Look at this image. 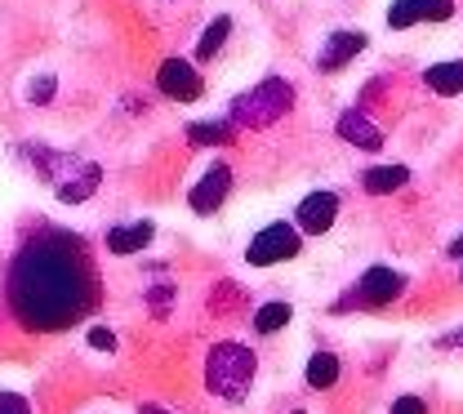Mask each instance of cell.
Returning <instances> with one entry per match:
<instances>
[{
	"label": "cell",
	"instance_id": "obj_13",
	"mask_svg": "<svg viewBox=\"0 0 463 414\" xmlns=\"http://www.w3.org/2000/svg\"><path fill=\"white\" fill-rule=\"evenodd\" d=\"M423 85H428L432 94H441V99L463 94V62H437V67H428V71H423Z\"/></svg>",
	"mask_w": 463,
	"mask_h": 414
},
{
	"label": "cell",
	"instance_id": "obj_6",
	"mask_svg": "<svg viewBox=\"0 0 463 414\" xmlns=\"http://www.w3.org/2000/svg\"><path fill=\"white\" fill-rule=\"evenodd\" d=\"M156 89H161L165 99H174V103H196L201 89H205V80H201V71H196L192 62L165 59L161 71H156Z\"/></svg>",
	"mask_w": 463,
	"mask_h": 414
},
{
	"label": "cell",
	"instance_id": "obj_2",
	"mask_svg": "<svg viewBox=\"0 0 463 414\" xmlns=\"http://www.w3.org/2000/svg\"><path fill=\"white\" fill-rule=\"evenodd\" d=\"M27 161H32V170L45 178L50 187H54L62 201H71V205H80V201H90L94 192H99V165H90V161H80V156H67V152H54V147H18Z\"/></svg>",
	"mask_w": 463,
	"mask_h": 414
},
{
	"label": "cell",
	"instance_id": "obj_22",
	"mask_svg": "<svg viewBox=\"0 0 463 414\" xmlns=\"http://www.w3.org/2000/svg\"><path fill=\"white\" fill-rule=\"evenodd\" d=\"M392 414H428V406H423L419 397H402V401L392 406Z\"/></svg>",
	"mask_w": 463,
	"mask_h": 414
},
{
	"label": "cell",
	"instance_id": "obj_16",
	"mask_svg": "<svg viewBox=\"0 0 463 414\" xmlns=\"http://www.w3.org/2000/svg\"><path fill=\"white\" fill-rule=\"evenodd\" d=\"M405 178H410L405 165H374V170H365V192H374V196L397 192V187H405Z\"/></svg>",
	"mask_w": 463,
	"mask_h": 414
},
{
	"label": "cell",
	"instance_id": "obj_11",
	"mask_svg": "<svg viewBox=\"0 0 463 414\" xmlns=\"http://www.w3.org/2000/svg\"><path fill=\"white\" fill-rule=\"evenodd\" d=\"M361 50H365V32H335V36L321 45L317 67H321V71H339V67H347Z\"/></svg>",
	"mask_w": 463,
	"mask_h": 414
},
{
	"label": "cell",
	"instance_id": "obj_8",
	"mask_svg": "<svg viewBox=\"0 0 463 414\" xmlns=\"http://www.w3.org/2000/svg\"><path fill=\"white\" fill-rule=\"evenodd\" d=\"M335 219H339V196L335 192H312V196H303V205L294 214V228L321 237V232L335 228Z\"/></svg>",
	"mask_w": 463,
	"mask_h": 414
},
{
	"label": "cell",
	"instance_id": "obj_19",
	"mask_svg": "<svg viewBox=\"0 0 463 414\" xmlns=\"http://www.w3.org/2000/svg\"><path fill=\"white\" fill-rule=\"evenodd\" d=\"M286 321H289V303H263L259 316H254V330L259 334H277Z\"/></svg>",
	"mask_w": 463,
	"mask_h": 414
},
{
	"label": "cell",
	"instance_id": "obj_17",
	"mask_svg": "<svg viewBox=\"0 0 463 414\" xmlns=\"http://www.w3.org/2000/svg\"><path fill=\"white\" fill-rule=\"evenodd\" d=\"M339 383V356L317 353L307 361V388H335Z\"/></svg>",
	"mask_w": 463,
	"mask_h": 414
},
{
	"label": "cell",
	"instance_id": "obj_1",
	"mask_svg": "<svg viewBox=\"0 0 463 414\" xmlns=\"http://www.w3.org/2000/svg\"><path fill=\"white\" fill-rule=\"evenodd\" d=\"M5 295L18 325L36 334H58L85 321L99 303V272L85 240L58 228L27 237L9 263Z\"/></svg>",
	"mask_w": 463,
	"mask_h": 414
},
{
	"label": "cell",
	"instance_id": "obj_23",
	"mask_svg": "<svg viewBox=\"0 0 463 414\" xmlns=\"http://www.w3.org/2000/svg\"><path fill=\"white\" fill-rule=\"evenodd\" d=\"M90 343H94V348H112V334H108V330H94Z\"/></svg>",
	"mask_w": 463,
	"mask_h": 414
},
{
	"label": "cell",
	"instance_id": "obj_18",
	"mask_svg": "<svg viewBox=\"0 0 463 414\" xmlns=\"http://www.w3.org/2000/svg\"><path fill=\"white\" fill-rule=\"evenodd\" d=\"M187 138L196 143V147H205V143H232V125H214V120H196V125H187Z\"/></svg>",
	"mask_w": 463,
	"mask_h": 414
},
{
	"label": "cell",
	"instance_id": "obj_25",
	"mask_svg": "<svg viewBox=\"0 0 463 414\" xmlns=\"http://www.w3.org/2000/svg\"><path fill=\"white\" fill-rule=\"evenodd\" d=\"M450 254H455V259H459V254H463V240H455V245H450Z\"/></svg>",
	"mask_w": 463,
	"mask_h": 414
},
{
	"label": "cell",
	"instance_id": "obj_4",
	"mask_svg": "<svg viewBox=\"0 0 463 414\" xmlns=\"http://www.w3.org/2000/svg\"><path fill=\"white\" fill-rule=\"evenodd\" d=\"M289 108H294V85L281 80V76H272V80H263V85H254L250 94H241V99H232L228 117L232 125H250V129H268V125H277V120L286 117Z\"/></svg>",
	"mask_w": 463,
	"mask_h": 414
},
{
	"label": "cell",
	"instance_id": "obj_3",
	"mask_svg": "<svg viewBox=\"0 0 463 414\" xmlns=\"http://www.w3.org/2000/svg\"><path fill=\"white\" fill-rule=\"evenodd\" d=\"M254 370H259V356L245 343H219L205 356V388L223 401H245V392L254 383Z\"/></svg>",
	"mask_w": 463,
	"mask_h": 414
},
{
	"label": "cell",
	"instance_id": "obj_7",
	"mask_svg": "<svg viewBox=\"0 0 463 414\" xmlns=\"http://www.w3.org/2000/svg\"><path fill=\"white\" fill-rule=\"evenodd\" d=\"M455 14V0H392L388 5V27L405 32L414 23H446Z\"/></svg>",
	"mask_w": 463,
	"mask_h": 414
},
{
	"label": "cell",
	"instance_id": "obj_12",
	"mask_svg": "<svg viewBox=\"0 0 463 414\" xmlns=\"http://www.w3.org/2000/svg\"><path fill=\"white\" fill-rule=\"evenodd\" d=\"M339 134H344L347 143H356L361 152H379L383 147V134L374 129V120L365 117V112H356V108L339 117Z\"/></svg>",
	"mask_w": 463,
	"mask_h": 414
},
{
	"label": "cell",
	"instance_id": "obj_21",
	"mask_svg": "<svg viewBox=\"0 0 463 414\" xmlns=\"http://www.w3.org/2000/svg\"><path fill=\"white\" fill-rule=\"evenodd\" d=\"M27 99H32V103H50V99H54V76H41V80L27 89Z\"/></svg>",
	"mask_w": 463,
	"mask_h": 414
},
{
	"label": "cell",
	"instance_id": "obj_26",
	"mask_svg": "<svg viewBox=\"0 0 463 414\" xmlns=\"http://www.w3.org/2000/svg\"><path fill=\"white\" fill-rule=\"evenodd\" d=\"M138 414H161V410H156V406H143V410H138Z\"/></svg>",
	"mask_w": 463,
	"mask_h": 414
},
{
	"label": "cell",
	"instance_id": "obj_5",
	"mask_svg": "<svg viewBox=\"0 0 463 414\" xmlns=\"http://www.w3.org/2000/svg\"><path fill=\"white\" fill-rule=\"evenodd\" d=\"M298 245H303V232L294 228V223H268L259 237L250 240V249H245V259L254 263V268H268V263H286L298 254Z\"/></svg>",
	"mask_w": 463,
	"mask_h": 414
},
{
	"label": "cell",
	"instance_id": "obj_9",
	"mask_svg": "<svg viewBox=\"0 0 463 414\" xmlns=\"http://www.w3.org/2000/svg\"><path fill=\"white\" fill-rule=\"evenodd\" d=\"M228 192H232V170L223 161H214V165L205 170V178L192 187V210H196V214H214V210L228 201Z\"/></svg>",
	"mask_w": 463,
	"mask_h": 414
},
{
	"label": "cell",
	"instance_id": "obj_20",
	"mask_svg": "<svg viewBox=\"0 0 463 414\" xmlns=\"http://www.w3.org/2000/svg\"><path fill=\"white\" fill-rule=\"evenodd\" d=\"M0 414H32V406L18 392H0Z\"/></svg>",
	"mask_w": 463,
	"mask_h": 414
},
{
	"label": "cell",
	"instance_id": "obj_24",
	"mask_svg": "<svg viewBox=\"0 0 463 414\" xmlns=\"http://www.w3.org/2000/svg\"><path fill=\"white\" fill-rule=\"evenodd\" d=\"M446 343H455V348H463V330H455V334H450Z\"/></svg>",
	"mask_w": 463,
	"mask_h": 414
},
{
	"label": "cell",
	"instance_id": "obj_10",
	"mask_svg": "<svg viewBox=\"0 0 463 414\" xmlns=\"http://www.w3.org/2000/svg\"><path fill=\"white\" fill-rule=\"evenodd\" d=\"M402 272H392V268H370L365 277H361V286H356V298H361V307H383V303H392V298L402 295Z\"/></svg>",
	"mask_w": 463,
	"mask_h": 414
},
{
	"label": "cell",
	"instance_id": "obj_15",
	"mask_svg": "<svg viewBox=\"0 0 463 414\" xmlns=\"http://www.w3.org/2000/svg\"><path fill=\"white\" fill-rule=\"evenodd\" d=\"M228 36H232V18H228V14H219V18H214V23L201 32V41H196V59L210 62L219 50H223V41H228Z\"/></svg>",
	"mask_w": 463,
	"mask_h": 414
},
{
	"label": "cell",
	"instance_id": "obj_14",
	"mask_svg": "<svg viewBox=\"0 0 463 414\" xmlns=\"http://www.w3.org/2000/svg\"><path fill=\"white\" fill-rule=\"evenodd\" d=\"M152 240V223H125V228H112L108 232V249L112 254H134Z\"/></svg>",
	"mask_w": 463,
	"mask_h": 414
},
{
	"label": "cell",
	"instance_id": "obj_27",
	"mask_svg": "<svg viewBox=\"0 0 463 414\" xmlns=\"http://www.w3.org/2000/svg\"><path fill=\"white\" fill-rule=\"evenodd\" d=\"M459 277H463V268H459Z\"/></svg>",
	"mask_w": 463,
	"mask_h": 414
}]
</instances>
